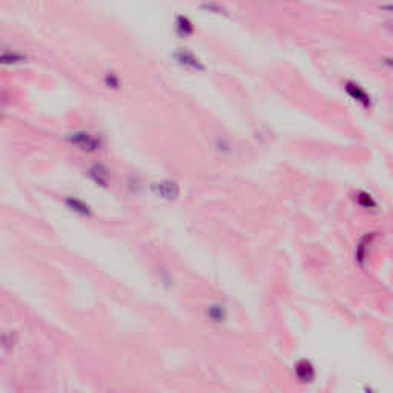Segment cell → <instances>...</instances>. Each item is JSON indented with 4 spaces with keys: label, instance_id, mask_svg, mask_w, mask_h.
<instances>
[{
    "label": "cell",
    "instance_id": "6da1fadb",
    "mask_svg": "<svg viewBox=\"0 0 393 393\" xmlns=\"http://www.w3.org/2000/svg\"><path fill=\"white\" fill-rule=\"evenodd\" d=\"M69 140L83 151H97L102 146V140L90 133H74L69 136Z\"/></svg>",
    "mask_w": 393,
    "mask_h": 393
},
{
    "label": "cell",
    "instance_id": "7a4b0ae2",
    "mask_svg": "<svg viewBox=\"0 0 393 393\" xmlns=\"http://www.w3.org/2000/svg\"><path fill=\"white\" fill-rule=\"evenodd\" d=\"M293 372H295V376L299 382L302 384H311L314 382V379L317 378V372H315V367L314 364L309 361V360H299L295 367H293Z\"/></svg>",
    "mask_w": 393,
    "mask_h": 393
},
{
    "label": "cell",
    "instance_id": "3957f363",
    "mask_svg": "<svg viewBox=\"0 0 393 393\" xmlns=\"http://www.w3.org/2000/svg\"><path fill=\"white\" fill-rule=\"evenodd\" d=\"M345 91L348 93V96H351L354 100H357L358 103H361L364 108H369L372 105V99L370 96L366 93V90H363L361 86L358 83H354V81H347L345 83Z\"/></svg>",
    "mask_w": 393,
    "mask_h": 393
},
{
    "label": "cell",
    "instance_id": "277c9868",
    "mask_svg": "<svg viewBox=\"0 0 393 393\" xmlns=\"http://www.w3.org/2000/svg\"><path fill=\"white\" fill-rule=\"evenodd\" d=\"M206 315L212 323H225L228 312L225 309V305H222V304H210L206 309Z\"/></svg>",
    "mask_w": 393,
    "mask_h": 393
},
{
    "label": "cell",
    "instance_id": "5b68a950",
    "mask_svg": "<svg viewBox=\"0 0 393 393\" xmlns=\"http://www.w3.org/2000/svg\"><path fill=\"white\" fill-rule=\"evenodd\" d=\"M155 189L164 198H176L179 194V186L176 182H160L155 185Z\"/></svg>",
    "mask_w": 393,
    "mask_h": 393
},
{
    "label": "cell",
    "instance_id": "8992f818",
    "mask_svg": "<svg viewBox=\"0 0 393 393\" xmlns=\"http://www.w3.org/2000/svg\"><path fill=\"white\" fill-rule=\"evenodd\" d=\"M66 204L72 209V210H75L77 213H81V215H91V207L86 204V203H83L81 200H78V198H75V197H66Z\"/></svg>",
    "mask_w": 393,
    "mask_h": 393
},
{
    "label": "cell",
    "instance_id": "52a82bcc",
    "mask_svg": "<svg viewBox=\"0 0 393 393\" xmlns=\"http://www.w3.org/2000/svg\"><path fill=\"white\" fill-rule=\"evenodd\" d=\"M177 59H179V62H182L183 65H189V66L197 68V69H201V68H203V65L200 63V60H198L194 54H191V53H188V51H185V50L179 51Z\"/></svg>",
    "mask_w": 393,
    "mask_h": 393
},
{
    "label": "cell",
    "instance_id": "ba28073f",
    "mask_svg": "<svg viewBox=\"0 0 393 393\" xmlns=\"http://www.w3.org/2000/svg\"><path fill=\"white\" fill-rule=\"evenodd\" d=\"M90 173H91V177H93L99 185L106 186V183H108V170H106L103 166H100V164L93 166L91 170H90Z\"/></svg>",
    "mask_w": 393,
    "mask_h": 393
},
{
    "label": "cell",
    "instance_id": "9c48e42d",
    "mask_svg": "<svg viewBox=\"0 0 393 393\" xmlns=\"http://www.w3.org/2000/svg\"><path fill=\"white\" fill-rule=\"evenodd\" d=\"M375 235H367V237H364L363 240H361V243H360V246H358V255H357V258H358V261H364V258H366V250H367V246L370 244V241H372V238H373Z\"/></svg>",
    "mask_w": 393,
    "mask_h": 393
},
{
    "label": "cell",
    "instance_id": "30bf717a",
    "mask_svg": "<svg viewBox=\"0 0 393 393\" xmlns=\"http://www.w3.org/2000/svg\"><path fill=\"white\" fill-rule=\"evenodd\" d=\"M358 203H360L363 207H366V209H372V207L376 206L375 200H373L372 195L367 194V192H360V194H358Z\"/></svg>",
    "mask_w": 393,
    "mask_h": 393
},
{
    "label": "cell",
    "instance_id": "8fae6325",
    "mask_svg": "<svg viewBox=\"0 0 393 393\" xmlns=\"http://www.w3.org/2000/svg\"><path fill=\"white\" fill-rule=\"evenodd\" d=\"M177 29H179L182 34H185V35H188V34H191V32L194 31L191 22H189L186 17H179V20H177Z\"/></svg>",
    "mask_w": 393,
    "mask_h": 393
},
{
    "label": "cell",
    "instance_id": "7c38bea8",
    "mask_svg": "<svg viewBox=\"0 0 393 393\" xmlns=\"http://www.w3.org/2000/svg\"><path fill=\"white\" fill-rule=\"evenodd\" d=\"M364 393H378V391H375V390L370 388V387H364Z\"/></svg>",
    "mask_w": 393,
    "mask_h": 393
},
{
    "label": "cell",
    "instance_id": "4fadbf2b",
    "mask_svg": "<svg viewBox=\"0 0 393 393\" xmlns=\"http://www.w3.org/2000/svg\"><path fill=\"white\" fill-rule=\"evenodd\" d=\"M385 63H387L388 66H393V59H385Z\"/></svg>",
    "mask_w": 393,
    "mask_h": 393
}]
</instances>
